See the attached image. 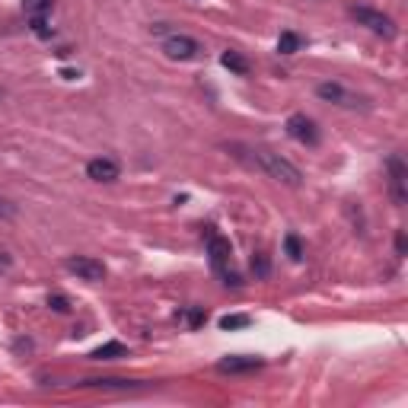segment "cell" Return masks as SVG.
Returning a JSON list of instances; mask_svg holds the SVG:
<instances>
[{"instance_id": "d6986e66", "label": "cell", "mask_w": 408, "mask_h": 408, "mask_svg": "<svg viewBox=\"0 0 408 408\" xmlns=\"http://www.w3.org/2000/svg\"><path fill=\"white\" fill-rule=\"evenodd\" d=\"M48 306H52L54 313H70V300H67V297H61V294L48 297Z\"/></svg>"}, {"instance_id": "7c38bea8", "label": "cell", "mask_w": 408, "mask_h": 408, "mask_svg": "<svg viewBox=\"0 0 408 408\" xmlns=\"http://www.w3.org/2000/svg\"><path fill=\"white\" fill-rule=\"evenodd\" d=\"M220 64H224L226 70L239 74V77H246V74H249V61H246L239 52H224V54H220Z\"/></svg>"}, {"instance_id": "e0dca14e", "label": "cell", "mask_w": 408, "mask_h": 408, "mask_svg": "<svg viewBox=\"0 0 408 408\" xmlns=\"http://www.w3.org/2000/svg\"><path fill=\"white\" fill-rule=\"evenodd\" d=\"M249 316H243V313H236V316H224V319H220V329L224 332H230V329H246V325H249Z\"/></svg>"}, {"instance_id": "ba28073f", "label": "cell", "mask_w": 408, "mask_h": 408, "mask_svg": "<svg viewBox=\"0 0 408 408\" xmlns=\"http://www.w3.org/2000/svg\"><path fill=\"white\" fill-rule=\"evenodd\" d=\"M386 169H389V191H392V201L396 204H405V179H408V169L402 163V157H389L386 160Z\"/></svg>"}, {"instance_id": "4fadbf2b", "label": "cell", "mask_w": 408, "mask_h": 408, "mask_svg": "<svg viewBox=\"0 0 408 408\" xmlns=\"http://www.w3.org/2000/svg\"><path fill=\"white\" fill-rule=\"evenodd\" d=\"M300 45H303V39H300L297 32H281L278 52H281V54H297V52H300Z\"/></svg>"}, {"instance_id": "2e32d148", "label": "cell", "mask_w": 408, "mask_h": 408, "mask_svg": "<svg viewBox=\"0 0 408 408\" xmlns=\"http://www.w3.org/2000/svg\"><path fill=\"white\" fill-rule=\"evenodd\" d=\"M29 26H32V32L39 35V39H52L54 35V29L48 26V19L45 17H29Z\"/></svg>"}, {"instance_id": "52a82bcc", "label": "cell", "mask_w": 408, "mask_h": 408, "mask_svg": "<svg viewBox=\"0 0 408 408\" xmlns=\"http://www.w3.org/2000/svg\"><path fill=\"white\" fill-rule=\"evenodd\" d=\"M316 93H319V99H325V103L347 105V109H357V105H364V99H361V96L347 93L341 83H319V87H316Z\"/></svg>"}, {"instance_id": "9a60e30c", "label": "cell", "mask_w": 408, "mask_h": 408, "mask_svg": "<svg viewBox=\"0 0 408 408\" xmlns=\"http://www.w3.org/2000/svg\"><path fill=\"white\" fill-rule=\"evenodd\" d=\"M284 249H287V255H290L294 261H300V259H303V243H300V236H297V233H287Z\"/></svg>"}, {"instance_id": "ac0fdd59", "label": "cell", "mask_w": 408, "mask_h": 408, "mask_svg": "<svg viewBox=\"0 0 408 408\" xmlns=\"http://www.w3.org/2000/svg\"><path fill=\"white\" fill-rule=\"evenodd\" d=\"M252 271H255V275H259V278H268V271H271V265H268V259H265V255H255V259H252Z\"/></svg>"}, {"instance_id": "44dd1931", "label": "cell", "mask_w": 408, "mask_h": 408, "mask_svg": "<svg viewBox=\"0 0 408 408\" xmlns=\"http://www.w3.org/2000/svg\"><path fill=\"white\" fill-rule=\"evenodd\" d=\"M0 217H17V208H13V204H10V201H3L0 198Z\"/></svg>"}, {"instance_id": "ffe728a7", "label": "cell", "mask_w": 408, "mask_h": 408, "mask_svg": "<svg viewBox=\"0 0 408 408\" xmlns=\"http://www.w3.org/2000/svg\"><path fill=\"white\" fill-rule=\"evenodd\" d=\"M204 319H208V313H204V310H191V313H189V325H191V329H198Z\"/></svg>"}, {"instance_id": "277c9868", "label": "cell", "mask_w": 408, "mask_h": 408, "mask_svg": "<svg viewBox=\"0 0 408 408\" xmlns=\"http://www.w3.org/2000/svg\"><path fill=\"white\" fill-rule=\"evenodd\" d=\"M163 52L166 58H173V61H195V58H201V42L198 39H191V35H169L163 42Z\"/></svg>"}, {"instance_id": "8992f818", "label": "cell", "mask_w": 408, "mask_h": 408, "mask_svg": "<svg viewBox=\"0 0 408 408\" xmlns=\"http://www.w3.org/2000/svg\"><path fill=\"white\" fill-rule=\"evenodd\" d=\"M284 128L297 144H306V147H316V144H319V128H316V122L310 118V115H303V112L290 115Z\"/></svg>"}, {"instance_id": "5bb4252c", "label": "cell", "mask_w": 408, "mask_h": 408, "mask_svg": "<svg viewBox=\"0 0 408 408\" xmlns=\"http://www.w3.org/2000/svg\"><path fill=\"white\" fill-rule=\"evenodd\" d=\"M52 3L54 0H23V10H26V17H48Z\"/></svg>"}, {"instance_id": "30bf717a", "label": "cell", "mask_w": 408, "mask_h": 408, "mask_svg": "<svg viewBox=\"0 0 408 408\" xmlns=\"http://www.w3.org/2000/svg\"><path fill=\"white\" fill-rule=\"evenodd\" d=\"M261 357H252V354H233V357H224L217 364L220 374H255V370H261Z\"/></svg>"}, {"instance_id": "3957f363", "label": "cell", "mask_w": 408, "mask_h": 408, "mask_svg": "<svg viewBox=\"0 0 408 408\" xmlns=\"http://www.w3.org/2000/svg\"><path fill=\"white\" fill-rule=\"evenodd\" d=\"M351 17L357 19V26H367L374 35H383V39H396V35H399L392 17H386V13L376 7H364V3H361V7H351Z\"/></svg>"}, {"instance_id": "9c48e42d", "label": "cell", "mask_w": 408, "mask_h": 408, "mask_svg": "<svg viewBox=\"0 0 408 408\" xmlns=\"http://www.w3.org/2000/svg\"><path fill=\"white\" fill-rule=\"evenodd\" d=\"M87 175L93 182H115L122 175V166L115 163L112 157H96L87 163Z\"/></svg>"}, {"instance_id": "6da1fadb", "label": "cell", "mask_w": 408, "mask_h": 408, "mask_svg": "<svg viewBox=\"0 0 408 408\" xmlns=\"http://www.w3.org/2000/svg\"><path fill=\"white\" fill-rule=\"evenodd\" d=\"M252 157L249 163L259 166L261 173H268L271 179H278V182L290 185V189H300V182H303V173L297 169L290 160H284L281 153H271V150H249Z\"/></svg>"}, {"instance_id": "7a4b0ae2", "label": "cell", "mask_w": 408, "mask_h": 408, "mask_svg": "<svg viewBox=\"0 0 408 408\" xmlns=\"http://www.w3.org/2000/svg\"><path fill=\"white\" fill-rule=\"evenodd\" d=\"M208 255H211V268H214L220 278H224V284H233V287L243 284V281H239V275H233V271H230V261H233L230 239H224V236H211V239H208Z\"/></svg>"}, {"instance_id": "5b68a950", "label": "cell", "mask_w": 408, "mask_h": 408, "mask_svg": "<svg viewBox=\"0 0 408 408\" xmlns=\"http://www.w3.org/2000/svg\"><path fill=\"white\" fill-rule=\"evenodd\" d=\"M64 268H67L70 275H77L80 281H89V284L105 281V265L99 259H93V255H74V259L64 261Z\"/></svg>"}, {"instance_id": "8fae6325", "label": "cell", "mask_w": 408, "mask_h": 408, "mask_svg": "<svg viewBox=\"0 0 408 408\" xmlns=\"http://www.w3.org/2000/svg\"><path fill=\"white\" fill-rule=\"evenodd\" d=\"M115 357H128V347L122 341H105L96 351H89V361H115Z\"/></svg>"}, {"instance_id": "7402d4cb", "label": "cell", "mask_w": 408, "mask_h": 408, "mask_svg": "<svg viewBox=\"0 0 408 408\" xmlns=\"http://www.w3.org/2000/svg\"><path fill=\"white\" fill-rule=\"evenodd\" d=\"M0 99H3V89H0Z\"/></svg>"}]
</instances>
